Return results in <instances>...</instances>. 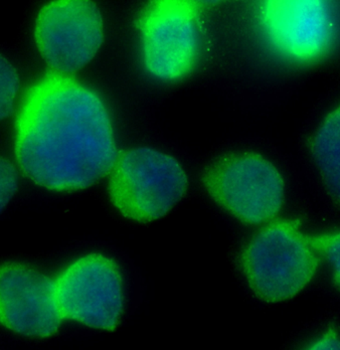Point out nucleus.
Instances as JSON below:
<instances>
[{"instance_id":"obj_1","label":"nucleus","mask_w":340,"mask_h":350,"mask_svg":"<svg viewBox=\"0 0 340 350\" xmlns=\"http://www.w3.org/2000/svg\"><path fill=\"white\" fill-rule=\"evenodd\" d=\"M14 150L25 176L57 192L100 183L118 153L102 98L73 76L54 71L26 91L15 120Z\"/></svg>"},{"instance_id":"obj_2","label":"nucleus","mask_w":340,"mask_h":350,"mask_svg":"<svg viewBox=\"0 0 340 350\" xmlns=\"http://www.w3.org/2000/svg\"><path fill=\"white\" fill-rule=\"evenodd\" d=\"M56 297L65 321L114 332L142 299V278L125 252L106 242L72 249L56 277Z\"/></svg>"},{"instance_id":"obj_3","label":"nucleus","mask_w":340,"mask_h":350,"mask_svg":"<svg viewBox=\"0 0 340 350\" xmlns=\"http://www.w3.org/2000/svg\"><path fill=\"white\" fill-rule=\"evenodd\" d=\"M232 272L252 299L289 301L315 279L319 257L296 219H276L234 241L228 250Z\"/></svg>"},{"instance_id":"obj_4","label":"nucleus","mask_w":340,"mask_h":350,"mask_svg":"<svg viewBox=\"0 0 340 350\" xmlns=\"http://www.w3.org/2000/svg\"><path fill=\"white\" fill-rule=\"evenodd\" d=\"M199 185L224 215L245 227L278 219L286 202V181L264 155L237 150L215 157L201 170Z\"/></svg>"},{"instance_id":"obj_5","label":"nucleus","mask_w":340,"mask_h":350,"mask_svg":"<svg viewBox=\"0 0 340 350\" xmlns=\"http://www.w3.org/2000/svg\"><path fill=\"white\" fill-rule=\"evenodd\" d=\"M107 200L124 220L148 224L185 198L189 177L174 157L146 146L118 152L106 178Z\"/></svg>"},{"instance_id":"obj_6","label":"nucleus","mask_w":340,"mask_h":350,"mask_svg":"<svg viewBox=\"0 0 340 350\" xmlns=\"http://www.w3.org/2000/svg\"><path fill=\"white\" fill-rule=\"evenodd\" d=\"M137 27L142 64L149 75L176 81L192 73L200 56V2H149L138 15Z\"/></svg>"},{"instance_id":"obj_7","label":"nucleus","mask_w":340,"mask_h":350,"mask_svg":"<svg viewBox=\"0 0 340 350\" xmlns=\"http://www.w3.org/2000/svg\"><path fill=\"white\" fill-rule=\"evenodd\" d=\"M257 24L274 54L293 64H313L330 53L339 33V15L324 0L262 1Z\"/></svg>"},{"instance_id":"obj_8","label":"nucleus","mask_w":340,"mask_h":350,"mask_svg":"<svg viewBox=\"0 0 340 350\" xmlns=\"http://www.w3.org/2000/svg\"><path fill=\"white\" fill-rule=\"evenodd\" d=\"M35 40L51 71L72 75L89 64L102 46V14L88 0L48 2L37 16Z\"/></svg>"},{"instance_id":"obj_9","label":"nucleus","mask_w":340,"mask_h":350,"mask_svg":"<svg viewBox=\"0 0 340 350\" xmlns=\"http://www.w3.org/2000/svg\"><path fill=\"white\" fill-rule=\"evenodd\" d=\"M65 319L55 277L22 262L0 264V325L23 338L53 336Z\"/></svg>"},{"instance_id":"obj_10","label":"nucleus","mask_w":340,"mask_h":350,"mask_svg":"<svg viewBox=\"0 0 340 350\" xmlns=\"http://www.w3.org/2000/svg\"><path fill=\"white\" fill-rule=\"evenodd\" d=\"M311 150L326 192L340 203V104L322 120Z\"/></svg>"},{"instance_id":"obj_11","label":"nucleus","mask_w":340,"mask_h":350,"mask_svg":"<svg viewBox=\"0 0 340 350\" xmlns=\"http://www.w3.org/2000/svg\"><path fill=\"white\" fill-rule=\"evenodd\" d=\"M320 262L328 269L333 286L340 293V229L311 235Z\"/></svg>"},{"instance_id":"obj_12","label":"nucleus","mask_w":340,"mask_h":350,"mask_svg":"<svg viewBox=\"0 0 340 350\" xmlns=\"http://www.w3.org/2000/svg\"><path fill=\"white\" fill-rule=\"evenodd\" d=\"M21 88L16 69L5 57L0 55V120L10 115Z\"/></svg>"},{"instance_id":"obj_13","label":"nucleus","mask_w":340,"mask_h":350,"mask_svg":"<svg viewBox=\"0 0 340 350\" xmlns=\"http://www.w3.org/2000/svg\"><path fill=\"white\" fill-rule=\"evenodd\" d=\"M18 189V175L14 164L0 155V214L12 200Z\"/></svg>"},{"instance_id":"obj_14","label":"nucleus","mask_w":340,"mask_h":350,"mask_svg":"<svg viewBox=\"0 0 340 350\" xmlns=\"http://www.w3.org/2000/svg\"><path fill=\"white\" fill-rule=\"evenodd\" d=\"M298 350H340V329L328 327L308 339Z\"/></svg>"}]
</instances>
